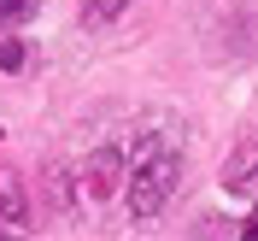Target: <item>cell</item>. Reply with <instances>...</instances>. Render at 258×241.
Instances as JSON below:
<instances>
[{"label":"cell","mask_w":258,"mask_h":241,"mask_svg":"<svg viewBox=\"0 0 258 241\" xmlns=\"http://www.w3.org/2000/svg\"><path fill=\"white\" fill-rule=\"evenodd\" d=\"M176 177H182V159L176 153H153V159L129 177V212L135 218H159L176 194Z\"/></svg>","instance_id":"1"},{"label":"cell","mask_w":258,"mask_h":241,"mask_svg":"<svg viewBox=\"0 0 258 241\" xmlns=\"http://www.w3.org/2000/svg\"><path fill=\"white\" fill-rule=\"evenodd\" d=\"M117 171H123V153H117V147H100L94 159H88V194L106 200V194L117 188Z\"/></svg>","instance_id":"2"},{"label":"cell","mask_w":258,"mask_h":241,"mask_svg":"<svg viewBox=\"0 0 258 241\" xmlns=\"http://www.w3.org/2000/svg\"><path fill=\"white\" fill-rule=\"evenodd\" d=\"M223 182H229V188H235V194H252V188H258V147H252V141H246L241 153H235V159H229V171H223Z\"/></svg>","instance_id":"3"},{"label":"cell","mask_w":258,"mask_h":241,"mask_svg":"<svg viewBox=\"0 0 258 241\" xmlns=\"http://www.w3.org/2000/svg\"><path fill=\"white\" fill-rule=\"evenodd\" d=\"M0 218L6 224H24V177L0 165Z\"/></svg>","instance_id":"4"},{"label":"cell","mask_w":258,"mask_h":241,"mask_svg":"<svg viewBox=\"0 0 258 241\" xmlns=\"http://www.w3.org/2000/svg\"><path fill=\"white\" fill-rule=\"evenodd\" d=\"M129 0H82V12H88V24H117V12H123Z\"/></svg>","instance_id":"5"},{"label":"cell","mask_w":258,"mask_h":241,"mask_svg":"<svg viewBox=\"0 0 258 241\" xmlns=\"http://www.w3.org/2000/svg\"><path fill=\"white\" fill-rule=\"evenodd\" d=\"M35 6H41V0H0V24H24Z\"/></svg>","instance_id":"6"},{"label":"cell","mask_w":258,"mask_h":241,"mask_svg":"<svg viewBox=\"0 0 258 241\" xmlns=\"http://www.w3.org/2000/svg\"><path fill=\"white\" fill-rule=\"evenodd\" d=\"M24 59H30L24 41H0V65H6V71H24Z\"/></svg>","instance_id":"7"},{"label":"cell","mask_w":258,"mask_h":241,"mask_svg":"<svg viewBox=\"0 0 258 241\" xmlns=\"http://www.w3.org/2000/svg\"><path fill=\"white\" fill-rule=\"evenodd\" d=\"M241 235H246V241H258V206H252V218L241 224Z\"/></svg>","instance_id":"8"}]
</instances>
